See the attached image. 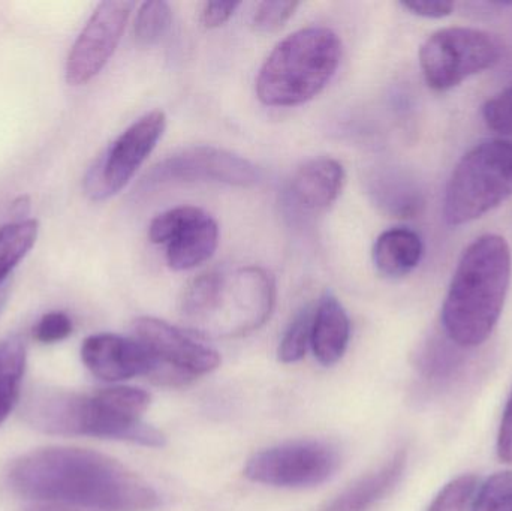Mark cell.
Masks as SVG:
<instances>
[{
  "label": "cell",
  "mask_w": 512,
  "mask_h": 511,
  "mask_svg": "<svg viewBox=\"0 0 512 511\" xmlns=\"http://www.w3.org/2000/svg\"><path fill=\"white\" fill-rule=\"evenodd\" d=\"M134 3L107 0L99 3L75 39L66 60V81L83 86L95 78L113 56L125 32Z\"/></svg>",
  "instance_id": "7c38bea8"
},
{
  "label": "cell",
  "mask_w": 512,
  "mask_h": 511,
  "mask_svg": "<svg viewBox=\"0 0 512 511\" xmlns=\"http://www.w3.org/2000/svg\"><path fill=\"white\" fill-rule=\"evenodd\" d=\"M204 210L195 206H180L167 210L153 219L149 227L150 242L155 245H168L177 234L182 233Z\"/></svg>",
  "instance_id": "d4e9b609"
},
{
  "label": "cell",
  "mask_w": 512,
  "mask_h": 511,
  "mask_svg": "<svg viewBox=\"0 0 512 511\" xmlns=\"http://www.w3.org/2000/svg\"><path fill=\"white\" fill-rule=\"evenodd\" d=\"M423 240L408 228H391L376 239L373 246V263L387 278L409 275L423 258Z\"/></svg>",
  "instance_id": "ac0fdd59"
},
{
  "label": "cell",
  "mask_w": 512,
  "mask_h": 511,
  "mask_svg": "<svg viewBox=\"0 0 512 511\" xmlns=\"http://www.w3.org/2000/svg\"><path fill=\"white\" fill-rule=\"evenodd\" d=\"M512 197V138H493L472 147L454 167L444 197V218L459 227Z\"/></svg>",
  "instance_id": "5b68a950"
},
{
  "label": "cell",
  "mask_w": 512,
  "mask_h": 511,
  "mask_svg": "<svg viewBox=\"0 0 512 511\" xmlns=\"http://www.w3.org/2000/svg\"><path fill=\"white\" fill-rule=\"evenodd\" d=\"M276 305V282L262 267L224 273L221 288L207 314L192 327L216 338H239L267 323Z\"/></svg>",
  "instance_id": "8992f818"
},
{
  "label": "cell",
  "mask_w": 512,
  "mask_h": 511,
  "mask_svg": "<svg viewBox=\"0 0 512 511\" xmlns=\"http://www.w3.org/2000/svg\"><path fill=\"white\" fill-rule=\"evenodd\" d=\"M402 6L412 14L426 18H444L453 14L454 11V3L445 2V0H412V2H402Z\"/></svg>",
  "instance_id": "4dcf8cb0"
},
{
  "label": "cell",
  "mask_w": 512,
  "mask_h": 511,
  "mask_svg": "<svg viewBox=\"0 0 512 511\" xmlns=\"http://www.w3.org/2000/svg\"><path fill=\"white\" fill-rule=\"evenodd\" d=\"M8 482L21 497L51 506L102 511H147L159 495L146 480L92 450L50 447L27 453L9 468Z\"/></svg>",
  "instance_id": "6da1fadb"
},
{
  "label": "cell",
  "mask_w": 512,
  "mask_h": 511,
  "mask_svg": "<svg viewBox=\"0 0 512 511\" xmlns=\"http://www.w3.org/2000/svg\"><path fill=\"white\" fill-rule=\"evenodd\" d=\"M135 338L161 363L155 380L161 384H183L210 374L221 365L218 351L195 341L182 330L153 317L134 323Z\"/></svg>",
  "instance_id": "8fae6325"
},
{
  "label": "cell",
  "mask_w": 512,
  "mask_h": 511,
  "mask_svg": "<svg viewBox=\"0 0 512 511\" xmlns=\"http://www.w3.org/2000/svg\"><path fill=\"white\" fill-rule=\"evenodd\" d=\"M471 511H512V471H499L478 485Z\"/></svg>",
  "instance_id": "603a6c76"
},
{
  "label": "cell",
  "mask_w": 512,
  "mask_h": 511,
  "mask_svg": "<svg viewBox=\"0 0 512 511\" xmlns=\"http://www.w3.org/2000/svg\"><path fill=\"white\" fill-rule=\"evenodd\" d=\"M219 245L218 222L203 212L167 245V263L176 272L195 269L213 257Z\"/></svg>",
  "instance_id": "e0dca14e"
},
{
  "label": "cell",
  "mask_w": 512,
  "mask_h": 511,
  "mask_svg": "<svg viewBox=\"0 0 512 511\" xmlns=\"http://www.w3.org/2000/svg\"><path fill=\"white\" fill-rule=\"evenodd\" d=\"M167 128V116L153 110L135 120L96 159L84 177L83 188L93 201H105L122 191L144 164Z\"/></svg>",
  "instance_id": "9c48e42d"
},
{
  "label": "cell",
  "mask_w": 512,
  "mask_h": 511,
  "mask_svg": "<svg viewBox=\"0 0 512 511\" xmlns=\"http://www.w3.org/2000/svg\"><path fill=\"white\" fill-rule=\"evenodd\" d=\"M345 179V170L336 159H312L295 171L289 195L306 212H324L342 194Z\"/></svg>",
  "instance_id": "5bb4252c"
},
{
  "label": "cell",
  "mask_w": 512,
  "mask_h": 511,
  "mask_svg": "<svg viewBox=\"0 0 512 511\" xmlns=\"http://www.w3.org/2000/svg\"><path fill=\"white\" fill-rule=\"evenodd\" d=\"M38 231L39 224L35 219H17L0 228V287L29 254L38 239Z\"/></svg>",
  "instance_id": "ffe728a7"
},
{
  "label": "cell",
  "mask_w": 512,
  "mask_h": 511,
  "mask_svg": "<svg viewBox=\"0 0 512 511\" xmlns=\"http://www.w3.org/2000/svg\"><path fill=\"white\" fill-rule=\"evenodd\" d=\"M239 2H207L201 9V24L206 29H216L222 24L227 23L233 17L236 9L239 8Z\"/></svg>",
  "instance_id": "f546056e"
},
{
  "label": "cell",
  "mask_w": 512,
  "mask_h": 511,
  "mask_svg": "<svg viewBox=\"0 0 512 511\" xmlns=\"http://www.w3.org/2000/svg\"><path fill=\"white\" fill-rule=\"evenodd\" d=\"M454 342L445 336L444 339L430 338L424 342L415 356V366L421 377L429 381L448 380L451 375L456 374L457 369L463 363V356Z\"/></svg>",
  "instance_id": "44dd1931"
},
{
  "label": "cell",
  "mask_w": 512,
  "mask_h": 511,
  "mask_svg": "<svg viewBox=\"0 0 512 511\" xmlns=\"http://www.w3.org/2000/svg\"><path fill=\"white\" fill-rule=\"evenodd\" d=\"M6 300H8V285H3V287H0V314L5 308Z\"/></svg>",
  "instance_id": "836d02e7"
},
{
  "label": "cell",
  "mask_w": 512,
  "mask_h": 511,
  "mask_svg": "<svg viewBox=\"0 0 512 511\" xmlns=\"http://www.w3.org/2000/svg\"><path fill=\"white\" fill-rule=\"evenodd\" d=\"M478 488V479L472 474L456 477L433 498L427 511H471Z\"/></svg>",
  "instance_id": "484cf974"
},
{
  "label": "cell",
  "mask_w": 512,
  "mask_h": 511,
  "mask_svg": "<svg viewBox=\"0 0 512 511\" xmlns=\"http://www.w3.org/2000/svg\"><path fill=\"white\" fill-rule=\"evenodd\" d=\"M499 459L505 464H512V392L505 404L499 426L498 444H496Z\"/></svg>",
  "instance_id": "1f68e13d"
},
{
  "label": "cell",
  "mask_w": 512,
  "mask_h": 511,
  "mask_svg": "<svg viewBox=\"0 0 512 511\" xmlns=\"http://www.w3.org/2000/svg\"><path fill=\"white\" fill-rule=\"evenodd\" d=\"M81 359L95 377L104 381H123L135 377L155 380L161 363L137 338L99 333L81 347Z\"/></svg>",
  "instance_id": "4fadbf2b"
},
{
  "label": "cell",
  "mask_w": 512,
  "mask_h": 511,
  "mask_svg": "<svg viewBox=\"0 0 512 511\" xmlns=\"http://www.w3.org/2000/svg\"><path fill=\"white\" fill-rule=\"evenodd\" d=\"M342 42L327 27L286 36L259 69L256 95L268 107H295L315 98L339 68Z\"/></svg>",
  "instance_id": "277c9868"
},
{
  "label": "cell",
  "mask_w": 512,
  "mask_h": 511,
  "mask_svg": "<svg viewBox=\"0 0 512 511\" xmlns=\"http://www.w3.org/2000/svg\"><path fill=\"white\" fill-rule=\"evenodd\" d=\"M26 511H84L72 509V507L51 506V504H36V506L29 507Z\"/></svg>",
  "instance_id": "d6a6232c"
},
{
  "label": "cell",
  "mask_w": 512,
  "mask_h": 511,
  "mask_svg": "<svg viewBox=\"0 0 512 511\" xmlns=\"http://www.w3.org/2000/svg\"><path fill=\"white\" fill-rule=\"evenodd\" d=\"M149 405V393L135 387H111L95 395L42 390L26 402L24 419L45 434L162 447L164 434L141 420Z\"/></svg>",
  "instance_id": "7a4b0ae2"
},
{
  "label": "cell",
  "mask_w": 512,
  "mask_h": 511,
  "mask_svg": "<svg viewBox=\"0 0 512 511\" xmlns=\"http://www.w3.org/2000/svg\"><path fill=\"white\" fill-rule=\"evenodd\" d=\"M340 467L339 450L327 441H289L249 459L246 477L274 488L304 489L322 485Z\"/></svg>",
  "instance_id": "ba28073f"
},
{
  "label": "cell",
  "mask_w": 512,
  "mask_h": 511,
  "mask_svg": "<svg viewBox=\"0 0 512 511\" xmlns=\"http://www.w3.org/2000/svg\"><path fill=\"white\" fill-rule=\"evenodd\" d=\"M298 6L300 3L291 0H267L259 3L254 14L255 29L262 33L277 32L294 15Z\"/></svg>",
  "instance_id": "4316f807"
},
{
  "label": "cell",
  "mask_w": 512,
  "mask_h": 511,
  "mask_svg": "<svg viewBox=\"0 0 512 511\" xmlns=\"http://www.w3.org/2000/svg\"><path fill=\"white\" fill-rule=\"evenodd\" d=\"M408 453L399 450L393 458L378 470L352 483L342 494L337 495L321 511H369L384 500L405 473Z\"/></svg>",
  "instance_id": "9a60e30c"
},
{
  "label": "cell",
  "mask_w": 512,
  "mask_h": 511,
  "mask_svg": "<svg viewBox=\"0 0 512 511\" xmlns=\"http://www.w3.org/2000/svg\"><path fill=\"white\" fill-rule=\"evenodd\" d=\"M173 12L167 2H146L140 6L135 18V41L141 47L158 44L171 27Z\"/></svg>",
  "instance_id": "7402d4cb"
},
{
  "label": "cell",
  "mask_w": 512,
  "mask_h": 511,
  "mask_svg": "<svg viewBox=\"0 0 512 511\" xmlns=\"http://www.w3.org/2000/svg\"><path fill=\"white\" fill-rule=\"evenodd\" d=\"M483 117L492 131L512 137V84L498 95L487 99L483 107Z\"/></svg>",
  "instance_id": "83f0119b"
},
{
  "label": "cell",
  "mask_w": 512,
  "mask_h": 511,
  "mask_svg": "<svg viewBox=\"0 0 512 511\" xmlns=\"http://www.w3.org/2000/svg\"><path fill=\"white\" fill-rule=\"evenodd\" d=\"M501 39L474 27H445L420 48V66L430 89L445 92L501 60Z\"/></svg>",
  "instance_id": "52a82bcc"
},
{
  "label": "cell",
  "mask_w": 512,
  "mask_h": 511,
  "mask_svg": "<svg viewBox=\"0 0 512 511\" xmlns=\"http://www.w3.org/2000/svg\"><path fill=\"white\" fill-rule=\"evenodd\" d=\"M258 170L252 162L218 147L197 146L180 150L153 165L141 180L144 191L168 183L218 182L234 186H252L258 182Z\"/></svg>",
  "instance_id": "30bf717a"
},
{
  "label": "cell",
  "mask_w": 512,
  "mask_h": 511,
  "mask_svg": "<svg viewBox=\"0 0 512 511\" xmlns=\"http://www.w3.org/2000/svg\"><path fill=\"white\" fill-rule=\"evenodd\" d=\"M26 371V347L20 338L0 342V426L14 410Z\"/></svg>",
  "instance_id": "d6986e66"
},
{
  "label": "cell",
  "mask_w": 512,
  "mask_h": 511,
  "mask_svg": "<svg viewBox=\"0 0 512 511\" xmlns=\"http://www.w3.org/2000/svg\"><path fill=\"white\" fill-rule=\"evenodd\" d=\"M511 270V248L499 234H484L465 249L442 305L445 336L457 347H480L490 338L504 311Z\"/></svg>",
  "instance_id": "3957f363"
},
{
  "label": "cell",
  "mask_w": 512,
  "mask_h": 511,
  "mask_svg": "<svg viewBox=\"0 0 512 511\" xmlns=\"http://www.w3.org/2000/svg\"><path fill=\"white\" fill-rule=\"evenodd\" d=\"M313 312L303 309L292 320L279 345V360L282 363H297L306 356L312 341Z\"/></svg>",
  "instance_id": "cb8c5ba5"
},
{
  "label": "cell",
  "mask_w": 512,
  "mask_h": 511,
  "mask_svg": "<svg viewBox=\"0 0 512 511\" xmlns=\"http://www.w3.org/2000/svg\"><path fill=\"white\" fill-rule=\"evenodd\" d=\"M349 336L351 323L345 308L333 294H325L313 312L310 341L318 362L324 366L336 365L348 348Z\"/></svg>",
  "instance_id": "2e32d148"
},
{
  "label": "cell",
  "mask_w": 512,
  "mask_h": 511,
  "mask_svg": "<svg viewBox=\"0 0 512 511\" xmlns=\"http://www.w3.org/2000/svg\"><path fill=\"white\" fill-rule=\"evenodd\" d=\"M72 333V320L65 312L54 311L45 314L33 330L36 341L41 344H57Z\"/></svg>",
  "instance_id": "f1b7e54d"
}]
</instances>
